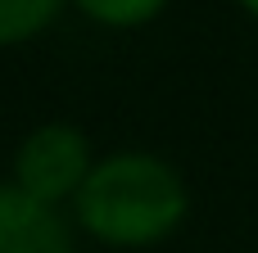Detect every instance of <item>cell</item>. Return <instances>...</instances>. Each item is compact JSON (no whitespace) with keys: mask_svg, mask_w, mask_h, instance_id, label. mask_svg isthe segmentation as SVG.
<instances>
[{"mask_svg":"<svg viewBox=\"0 0 258 253\" xmlns=\"http://www.w3.org/2000/svg\"><path fill=\"white\" fill-rule=\"evenodd\" d=\"M86 18L104 23V27H141L150 23L168 0H73Z\"/></svg>","mask_w":258,"mask_h":253,"instance_id":"5b68a950","label":"cell"},{"mask_svg":"<svg viewBox=\"0 0 258 253\" xmlns=\"http://www.w3.org/2000/svg\"><path fill=\"white\" fill-rule=\"evenodd\" d=\"M190 195L172 163L145 149L109 154L73 199L77 226L113 249H150L186 222Z\"/></svg>","mask_w":258,"mask_h":253,"instance_id":"6da1fadb","label":"cell"},{"mask_svg":"<svg viewBox=\"0 0 258 253\" xmlns=\"http://www.w3.org/2000/svg\"><path fill=\"white\" fill-rule=\"evenodd\" d=\"M95 158H91V140L82 127L73 122H45L36 131L23 136L18 154H14V181L27 199L59 208L68 199H77V190L86 186Z\"/></svg>","mask_w":258,"mask_h":253,"instance_id":"7a4b0ae2","label":"cell"},{"mask_svg":"<svg viewBox=\"0 0 258 253\" xmlns=\"http://www.w3.org/2000/svg\"><path fill=\"white\" fill-rule=\"evenodd\" d=\"M240 5H245V9H249V14L258 18V0H240Z\"/></svg>","mask_w":258,"mask_h":253,"instance_id":"8992f818","label":"cell"},{"mask_svg":"<svg viewBox=\"0 0 258 253\" xmlns=\"http://www.w3.org/2000/svg\"><path fill=\"white\" fill-rule=\"evenodd\" d=\"M0 253H73L68 222L18 186H0Z\"/></svg>","mask_w":258,"mask_h":253,"instance_id":"3957f363","label":"cell"},{"mask_svg":"<svg viewBox=\"0 0 258 253\" xmlns=\"http://www.w3.org/2000/svg\"><path fill=\"white\" fill-rule=\"evenodd\" d=\"M63 0H0V45L32 41L59 18Z\"/></svg>","mask_w":258,"mask_h":253,"instance_id":"277c9868","label":"cell"}]
</instances>
